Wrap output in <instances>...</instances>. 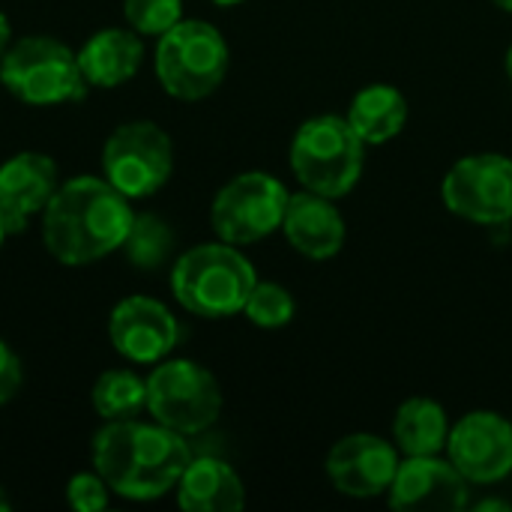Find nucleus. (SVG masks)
Wrapping results in <instances>:
<instances>
[{"mask_svg": "<svg viewBox=\"0 0 512 512\" xmlns=\"http://www.w3.org/2000/svg\"><path fill=\"white\" fill-rule=\"evenodd\" d=\"M174 171V144L153 120L120 123L102 147V177L129 201L156 195Z\"/></svg>", "mask_w": 512, "mask_h": 512, "instance_id": "obj_8", "label": "nucleus"}, {"mask_svg": "<svg viewBox=\"0 0 512 512\" xmlns=\"http://www.w3.org/2000/svg\"><path fill=\"white\" fill-rule=\"evenodd\" d=\"M66 501L78 512H102L111 504V486L102 480V474L96 468L81 471L66 483Z\"/></svg>", "mask_w": 512, "mask_h": 512, "instance_id": "obj_25", "label": "nucleus"}, {"mask_svg": "<svg viewBox=\"0 0 512 512\" xmlns=\"http://www.w3.org/2000/svg\"><path fill=\"white\" fill-rule=\"evenodd\" d=\"M450 213L474 225H504L512 219V159L477 153L459 159L441 186Z\"/></svg>", "mask_w": 512, "mask_h": 512, "instance_id": "obj_10", "label": "nucleus"}, {"mask_svg": "<svg viewBox=\"0 0 512 512\" xmlns=\"http://www.w3.org/2000/svg\"><path fill=\"white\" fill-rule=\"evenodd\" d=\"M57 186V162L45 153L24 150L0 165V213L9 237L21 234L27 222L48 207Z\"/></svg>", "mask_w": 512, "mask_h": 512, "instance_id": "obj_15", "label": "nucleus"}, {"mask_svg": "<svg viewBox=\"0 0 512 512\" xmlns=\"http://www.w3.org/2000/svg\"><path fill=\"white\" fill-rule=\"evenodd\" d=\"M498 9H504V12H512V0H492Z\"/></svg>", "mask_w": 512, "mask_h": 512, "instance_id": "obj_30", "label": "nucleus"}, {"mask_svg": "<svg viewBox=\"0 0 512 512\" xmlns=\"http://www.w3.org/2000/svg\"><path fill=\"white\" fill-rule=\"evenodd\" d=\"M258 276L234 243H201L183 252L171 270L174 300L198 318H231L243 312Z\"/></svg>", "mask_w": 512, "mask_h": 512, "instance_id": "obj_3", "label": "nucleus"}, {"mask_svg": "<svg viewBox=\"0 0 512 512\" xmlns=\"http://www.w3.org/2000/svg\"><path fill=\"white\" fill-rule=\"evenodd\" d=\"M6 237H9V231H6V222H3V213H0V246H3Z\"/></svg>", "mask_w": 512, "mask_h": 512, "instance_id": "obj_31", "label": "nucleus"}, {"mask_svg": "<svg viewBox=\"0 0 512 512\" xmlns=\"http://www.w3.org/2000/svg\"><path fill=\"white\" fill-rule=\"evenodd\" d=\"M0 84L33 108L81 102L90 90L78 66V51L45 33L21 36L9 45L0 60Z\"/></svg>", "mask_w": 512, "mask_h": 512, "instance_id": "obj_4", "label": "nucleus"}, {"mask_svg": "<svg viewBox=\"0 0 512 512\" xmlns=\"http://www.w3.org/2000/svg\"><path fill=\"white\" fill-rule=\"evenodd\" d=\"M447 459L471 486H492L512 474V423L495 411H471L450 426Z\"/></svg>", "mask_w": 512, "mask_h": 512, "instance_id": "obj_11", "label": "nucleus"}, {"mask_svg": "<svg viewBox=\"0 0 512 512\" xmlns=\"http://www.w3.org/2000/svg\"><path fill=\"white\" fill-rule=\"evenodd\" d=\"M450 420L447 411L426 396H414L399 405L393 417V441L405 456H441L447 450Z\"/></svg>", "mask_w": 512, "mask_h": 512, "instance_id": "obj_20", "label": "nucleus"}, {"mask_svg": "<svg viewBox=\"0 0 512 512\" xmlns=\"http://www.w3.org/2000/svg\"><path fill=\"white\" fill-rule=\"evenodd\" d=\"M477 510H510V504H498V501H486V504H480Z\"/></svg>", "mask_w": 512, "mask_h": 512, "instance_id": "obj_28", "label": "nucleus"}, {"mask_svg": "<svg viewBox=\"0 0 512 512\" xmlns=\"http://www.w3.org/2000/svg\"><path fill=\"white\" fill-rule=\"evenodd\" d=\"M132 201L105 177H72L60 183L42 210V243L66 267H84L123 249L132 228Z\"/></svg>", "mask_w": 512, "mask_h": 512, "instance_id": "obj_1", "label": "nucleus"}, {"mask_svg": "<svg viewBox=\"0 0 512 512\" xmlns=\"http://www.w3.org/2000/svg\"><path fill=\"white\" fill-rule=\"evenodd\" d=\"M177 504L186 512H237L246 504V489L237 471L222 459H192L177 480Z\"/></svg>", "mask_w": 512, "mask_h": 512, "instance_id": "obj_18", "label": "nucleus"}, {"mask_svg": "<svg viewBox=\"0 0 512 512\" xmlns=\"http://www.w3.org/2000/svg\"><path fill=\"white\" fill-rule=\"evenodd\" d=\"M216 6H237V3H243V0H213Z\"/></svg>", "mask_w": 512, "mask_h": 512, "instance_id": "obj_33", "label": "nucleus"}, {"mask_svg": "<svg viewBox=\"0 0 512 512\" xmlns=\"http://www.w3.org/2000/svg\"><path fill=\"white\" fill-rule=\"evenodd\" d=\"M12 510V501H9V495H6V489L0 486V512Z\"/></svg>", "mask_w": 512, "mask_h": 512, "instance_id": "obj_29", "label": "nucleus"}, {"mask_svg": "<svg viewBox=\"0 0 512 512\" xmlns=\"http://www.w3.org/2000/svg\"><path fill=\"white\" fill-rule=\"evenodd\" d=\"M123 15L135 33L159 39L183 21V0H123Z\"/></svg>", "mask_w": 512, "mask_h": 512, "instance_id": "obj_24", "label": "nucleus"}, {"mask_svg": "<svg viewBox=\"0 0 512 512\" xmlns=\"http://www.w3.org/2000/svg\"><path fill=\"white\" fill-rule=\"evenodd\" d=\"M387 501L399 512H459L471 501V483L450 459L408 456L399 462Z\"/></svg>", "mask_w": 512, "mask_h": 512, "instance_id": "obj_13", "label": "nucleus"}, {"mask_svg": "<svg viewBox=\"0 0 512 512\" xmlns=\"http://www.w3.org/2000/svg\"><path fill=\"white\" fill-rule=\"evenodd\" d=\"M294 312H297V306H294L291 291L276 285V282H255V288H252V294H249V300L243 306V315L261 330L288 327Z\"/></svg>", "mask_w": 512, "mask_h": 512, "instance_id": "obj_23", "label": "nucleus"}, {"mask_svg": "<svg viewBox=\"0 0 512 512\" xmlns=\"http://www.w3.org/2000/svg\"><path fill=\"white\" fill-rule=\"evenodd\" d=\"M21 381H24V369H21V360L18 354L0 339V408L6 402L15 399V393L21 390Z\"/></svg>", "mask_w": 512, "mask_h": 512, "instance_id": "obj_26", "label": "nucleus"}, {"mask_svg": "<svg viewBox=\"0 0 512 512\" xmlns=\"http://www.w3.org/2000/svg\"><path fill=\"white\" fill-rule=\"evenodd\" d=\"M366 162V144L339 114H321L306 120L291 141V171L303 189L324 198H345Z\"/></svg>", "mask_w": 512, "mask_h": 512, "instance_id": "obj_6", "label": "nucleus"}, {"mask_svg": "<svg viewBox=\"0 0 512 512\" xmlns=\"http://www.w3.org/2000/svg\"><path fill=\"white\" fill-rule=\"evenodd\" d=\"M291 192L267 171H246L231 177L213 198L210 225L219 240L249 246L282 228Z\"/></svg>", "mask_w": 512, "mask_h": 512, "instance_id": "obj_9", "label": "nucleus"}, {"mask_svg": "<svg viewBox=\"0 0 512 512\" xmlns=\"http://www.w3.org/2000/svg\"><path fill=\"white\" fill-rule=\"evenodd\" d=\"M282 231L288 243L312 261H330L345 246V219L333 198H324L318 192H297L288 198Z\"/></svg>", "mask_w": 512, "mask_h": 512, "instance_id": "obj_16", "label": "nucleus"}, {"mask_svg": "<svg viewBox=\"0 0 512 512\" xmlns=\"http://www.w3.org/2000/svg\"><path fill=\"white\" fill-rule=\"evenodd\" d=\"M507 78L512 81V45H510V51H507Z\"/></svg>", "mask_w": 512, "mask_h": 512, "instance_id": "obj_32", "label": "nucleus"}, {"mask_svg": "<svg viewBox=\"0 0 512 512\" xmlns=\"http://www.w3.org/2000/svg\"><path fill=\"white\" fill-rule=\"evenodd\" d=\"M174 231L156 213H135L132 228L126 234L123 252L138 270H159L174 255Z\"/></svg>", "mask_w": 512, "mask_h": 512, "instance_id": "obj_22", "label": "nucleus"}, {"mask_svg": "<svg viewBox=\"0 0 512 512\" xmlns=\"http://www.w3.org/2000/svg\"><path fill=\"white\" fill-rule=\"evenodd\" d=\"M9 45H12V27H9V18L0 12V60L9 51Z\"/></svg>", "mask_w": 512, "mask_h": 512, "instance_id": "obj_27", "label": "nucleus"}, {"mask_svg": "<svg viewBox=\"0 0 512 512\" xmlns=\"http://www.w3.org/2000/svg\"><path fill=\"white\" fill-rule=\"evenodd\" d=\"M147 414L186 438L201 435L222 414L219 381L195 360H162L147 375Z\"/></svg>", "mask_w": 512, "mask_h": 512, "instance_id": "obj_7", "label": "nucleus"}, {"mask_svg": "<svg viewBox=\"0 0 512 512\" xmlns=\"http://www.w3.org/2000/svg\"><path fill=\"white\" fill-rule=\"evenodd\" d=\"M93 411L108 420H135L147 411V378L132 369H108L90 390Z\"/></svg>", "mask_w": 512, "mask_h": 512, "instance_id": "obj_21", "label": "nucleus"}, {"mask_svg": "<svg viewBox=\"0 0 512 512\" xmlns=\"http://www.w3.org/2000/svg\"><path fill=\"white\" fill-rule=\"evenodd\" d=\"M144 63V42L141 33L132 27H105L96 30L78 48V66L90 87H120L138 75Z\"/></svg>", "mask_w": 512, "mask_h": 512, "instance_id": "obj_17", "label": "nucleus"}, {"mask_svg": "<svg viewBox=\"0 0 512 512\" xmlns=\"http://www.w3.org/2000/svg\"><path fill=\"white\" fill-rule=\"evenodd\" d=\"M348 123L363 138L366 147H378L393 141L408 123V102L390 84L363 87L348 108Z\"/></svg>", "mask_w": 512, "mask_h": 512, "instance_id": "obj_19", "label": "nucleus"}, {"mask_svg": "<svg viewBox=\"0 0 512 512\" xmlns=\"http://www.w3.org/2000/svg\"><path fill=\"white\" fill-rule=\"evenodd\" d=\"M399 471V453L390 441L357 432L345 435L327 453V477L348 498H378Z\"/></svg>", "mask_w": 512, "mask_h": 512, "instance_id": "obj_14", "label": "nucleus"}, {"mask_svg": "<svg viewBox=\"0 0 512 512\" xmlns=\"http://www.w3.org/2000/svg\"><path fill=\"white\" fill-rule=\"evenodd\" d=\"M153 60L156 78L168 96L198 102L222 87L231 51L219 27L210 21L183 18L159 36Z\"/></svg>", "mask_w": 512, "mask_h": 512, "instance_id": "obj_5", "label": "nucleus"}, {"mask_svg": "<svg viewBox=\"0 0 512 512\" xmlns=\"http://www.w3.org/2000/svg\"><path fill=\"white\" fill-rule=\"evenodd\" d=\"M108 339L123 360L138 366H156L168 360V354L177 348L180 324L165 303L144 294H132L111 309Z\"/></svg>", "mask_w": 512, "mask_h": 512, "instance_id": "obj_12", "label": "nucleus"}, {"mask_svg": "<svg viewBox=\"0 0 512 512\" xmlns=\"http://www.w3.org/2000/svg\"><path fill=\"white\" fill-rule=\"evenodd\" d=\"M93 468L126 501H156L177 489L192 462L186 435L162 423L108 420L93 435Z\"/></svg>", "mask_w": 512, "mask_h": 512, "instance_id": "obj_2", "label": "nucleus"}]
</instances>
